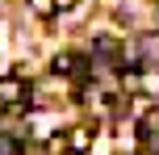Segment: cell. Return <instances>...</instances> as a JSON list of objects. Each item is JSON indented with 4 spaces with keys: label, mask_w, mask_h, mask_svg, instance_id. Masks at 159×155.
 Wrapping results in <instances>:
<instances>
[{
    "label": "cell",
    "mask_w": 159,
    "mask_h": 155,
    "mask_svg": "<svg viewBox=\"0 0 159 155\" xmlns=\"http://www.w3.org/2000/svg\"><path fill=\"white\" fill-rule=\"evenodd\" d=\"M34 8H38V13H55V8H50V0H34Z\"/></svg>",
    "instance_id": "obj_6"
},
{
    "label": "cell",
    "mask_w": 159,
    "mask_h": 155,
    "mask_svg": "<svg viewBox=\"0 0 159 155\" xmlns=\"http://www.w3.org/2000/svg\"><path fill=\"white\" fill-rule=\"evenodd\" d=\"M63 139H67V155H84L88 143H92V126H75V130H67Z\"/></svg>",
    "instance_id": "obj_2"
},
{
    "label": "cell",
    "mask_w": 159,
    "mask_h": 155,
    "mask_svg": "<svg viewBox=\"0 0 159 155\" xmlns=\"http://www.w3.org/2000/svg\"><path fill=\"white\" fill-rule=\"evenodd\" d=\"M25 97H30V84H25L21 75H4V80H0V105L25 109Z\"/></svg>",
    "instance_id": "obj_1"
},
{
    "label": "cell",
    "mask_w": 159,
    "mask_h": 155,
    "mask_svg": "<svg viewBox=\"0 0 159 155\" xmlns=\"http://www.w3.org/2000/svg\"><path fill=\"white\" fill-rule=\"evenodd\" d=\"M50 8L55 13H67V8H75V0H50Z\"/></svg>",
    "instance_id": "obj_5"
},
{
    "label": "cell",
    "mask_w": 159,
    "mask_h": 155,
    "mask_svg": "<svg viewBox=\"0 0 159 155\" xmlns=\"http://www.w3.org/2000/svg\"><path fill=\"white\" fill-rule=\"evenodd\" d=\"M71 67H75V55H59V59H55V71H59V75H67Z\"/></svg>",
    "instance_id": "obj_4"
},
{
    "label": "cell",
    "mask_w": 159,
    "mask_h": 155,
    "mask_svg": "<svg viewBox=\"0 0 159 155\" xmlns=\"http://www.w3.org/2000/svg\"><path fill=\"white\" fill-rule=\"evenodd\" d=\"M21 151V139L17 134H0V155H17Z\"/></svg>",
    "instance_id": "obj_3"
}]
</instances>
